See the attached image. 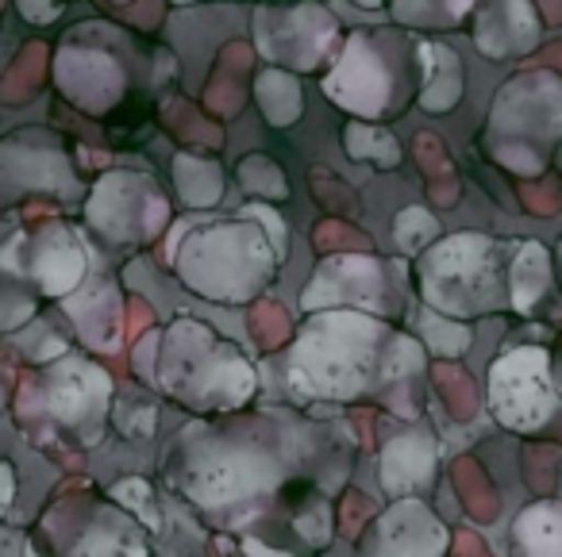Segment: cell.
Masks as SVG:
<instances>
[{"label":"cell","instance_id":"cell-1","mask_svg":"<svg viewBox=\"0 0 562 557\" xmlns=\"http://www.w3.org/2000/svg\"><path fill=\"white\" fill-rule=\"evenodd\" d=\"M109 403H112V380L101 365L86 357L58 354L43 365L24 385L20 396V419L32 423L43 419L55 439L70 446H97L109 427Z\"/></svg>","mask_w":562,"mask_h":557},{"label":"cell","instance_id":"cell-2","mask_svg":"<svg viewBox=\"0 0 562 557\" xmlns=\"http://www.w3.org/2000/svg\"><path fill=\"white\" fill-rule=\"evenodd\" d=\"M501 247L485 235H454L420 262V293L447 316H482L508 304V273H497Z\"/></svg>","mask_w":562,"mask_h":557},{"label":"cell","instance_id":"cell-3","mask_svg":"<svg viewBox=\"0 0 562 557\" xmlns=\"http://www.w3.org/2000/svg\"><path fill=\"white\" fill-rule=\"evenodd\" d=\"M390 334L367 316H321L293 354V373L331 396H355L367 388L370 350L385 346Z\"/></svg>","mask_w":562,"mask_h":557},{"label":"cell","instance_id":"cell-4","mask_svg":"<svg viewBox=\"0 0 562 557\" xmlns=\"http://www.w3.org/2000/svg\"><path fill=\"white\" fill-rule=\"evenodd\" d=\"M86 247L66 224H43L0 250V270L43 296H70L86 277Z\"/></svg>","mask_w":562,"mask_h":557},{"label":"cell","instance_id":"cell-5","mask_svg":"<svg viewBox=\"0 0 562 557\" xmlns=\"http://www.w3.org/2000/svg\"><path fill=\"white\" fill-rule=\"evenodd\" d=\"M43 519L74 531L63 534L55 526H40L35 531V546H40L43 557H147L139 526L124 515V508L116 511L97 500V508H89V519H78L74 511L58 508L55 500Z\"/></svg>","mask_w":562,"mask_h":557},{"label":"cell","instance_id":"cell-6","mask_svg":"<svg viewBox=\"0 0 562 557\" xmlns=\"http://www.w3.org/2000/svg\"><path fill=\"white\" fill-rule=\"evenodd\" d=\"M490 403L501 423L528 431L539 427L554 411V388L547 377V354L536 346L508 350L493 362L490 373Z\"/></svg>","mask_w":562,"mask_h":557},{"label":"cell","instance_id":"cell-7","mask_svg":"<svg viewBox=\"0 0 562 557\" xmlns=\"http://www.w3.org/2000/svg\"><path fill=\"white\" fill-rule=\"evenodd\" d=\"M324 93L359 120H382L393 96V70L378 50L370 32H351V39L339 50L336 70L324 78Z\"/></svg>","mask_w":562,"mask_h":557},{"label":"cell","instance_id":"cell-8","mask_svg":"<svg viewBox=\"0 0 562 557\" xmlns=\"http://www.w3.org/2000/svg\"><path fill=\"white\" fill-rule=\"evenodd\" d=\"M281 16L290 20L293 27L273 24L270 16L258 12L255 16V43L262 50V58L278 66H293V70H316L324 62V55L305 43V32H339V24L331 20L328 9L321 4H293V9H281Z\"/></svg>","mask_w":562,"mask_h":557},{"label":"cell","instance_id":"cell-9","mask_svg":"<svg viewBox=\"0 0 562 557\" xmlns=\"http://www.w3.org/2000/svg\"><path fill=\"white\" fill-rule=\"evenodd\" d=\"M416 50H420V55H416V66H420V78H424L420 96H416V101H420V109H428V112H451L462 96L459 58H454L451 47H443V43H428V39H424Z\"/></svg>","mask_w":562,"mask_h":557},{"label":"cell","instance_id":"cell-10","mask_svg":"<svg viewBox=\"0 0 562 557\" xmlns=\"http://www.w3.org/2000/svg\"><path fill=\"white\" fill-rule=\"evenodd\" d=\"M255 93H258V109L266 112L273 127H290L301 120V109H305V96H301V86L293 73L285 70H266L258 73L255 81Z\"/></svg>","mask_w":562,"mask_h":557},{"label":"cell","instance_id":"cell-11","mask_svg":"<svg viewBox=\"0 0 562 557\" xmlns=\"http://www.w3.org/2000/svg\"><path fill=\"white\" fill-rule=\"evenodd\" d=\"M547 281H551V262L539 242H520L516 247V262L508 270V296L516 308H531L543 296Z\"/></svg>","mask_w":562,"mask_h":557},{"label":"cell","instance_id":"cell-12","mask_svg":"<svg viewBox=\"0 0 562 557\" xmlns=\"http://www.w3.org/2000/svg\"><path fill=\"white\" fill-rule=\"evenodd\" d=\"M173 173H178V189L189 204L196 208H212L224 193V181H220V170L204 158H193V155H178L173 162Z\"/></svg>","mask_w":562,"mask_h":557},{"label":"cell","instance_id":"cell-13","mask_svg":"<svg viewBox=\"0 0 562 557\" xmlns=\"http://www.w3.org/2000/svg\"><path fill=\"white\" fill-rule=\"evenodd\" d=\"M344 143H347V155L351 158H370L374 166H397L401 162V147L390 132H382L378 124L370 120H355V124L344 127Z\"/></svg>","mask_w":562,"mask_h":557},{"label":"cell","instance_id":"cell-14","mask_svg":"<svg viewBox=\"0 0 562 557\" xmlns=\"http://www.w3.org/2000/svg\"><path fill=\"white\" fill-rule=\"evenodd\" d=\"M32 311H35V288H27L9 270H0V334L27 323Z\"/></svg>","mask_w":562,"mask_h":557},{"label":"cell","instance_id":"cell-15","mask_svg":"<svg viewBox=\"0 0 562 557\" xmlns=\"http://www.w3.org/2000/svg\"><path fill=\"white\" fill-rule=\"evenodd\" d=\"M436 219L428 216L424 208H405L397 216V224H393V235H397V247L405 250V254H416V250H424V242L436 239Z\"/></svg>","mask_w":562,"mask_h":557},{"label":"cell","instance_id":"cell-16","mask_svg":"<svg viewBox=\"0 0 562 557\" xmlns=\"http://www.w3.org/2000/svg\"><path fill=\"white\" fill-rule=\"evenodd\" d=\"M424 334H428V342L439 350V354L447 357H459L462 350L470 346V331L462 323H454V319H439L436 311H428L424 316Z\"/></svg>","mask_w":562,"mask_h":557},{"label":"cell","instance_id":"cell-17","mask_svg":"<svg viewBox=\"0 0 562 557\" xmlns=\"http://www.w3.org/2000/svg\"><path fill=\"white\" fill-rule=\"evenodd\" d=\"M0 557H43V554H40V546H35L32 534L0 526Z\"/></svg>","mask_w":562,"mask_h":557},{"label":"cell","instance_id":"cell-18","mask_svg":"<svg viewBox=\"0 0 562 557\" xmlns=\"http://www.w3.org/2000/svg\"><path fill=\"white\" fill-rule=\"evenodd\" d=\"M16 492H20L16 465H12L9 457H0V519L9 515V508L16 503Z\"/></svg>","mask_w":562,"mask_h":557},{"label":"cell","instance_id":"cell-19","mask_svg":"<svg viewBox=\"0 0 562 557\" xmlns=\"http://www.w3.org/2000/svg\"><path fill=\"white\" fill-rule=\"evenodd\" d=\"M20 9H24L32 20H40V24H43V20L58 16V4H40V0H20Z\"/></svg>","mask_w":562,"mask_h":557},{"label":"cell","instance_id":"cell-20","mask_svg":"<svg viewBox=\"0 0 562 557\" xmlns=\"http://www.w3.org/2000/svg\"><path fill=\"white\" fill-rule=\"evenodd\" d=\"M355 4H362V9H382V0H355Z\"/></svg>","mask_w":562,"mask_h":557},{"label":"cell","instance_id":"cell-21","mask_svg":"<svg viewBox=\"0 0 562 557\" xmlns=\"http://www.w3.org/2000/svg\"><path fill=\"white\" fill-rule=\"evenodd\" d=\"M173 4H193V0H173Z\"/></svg>","mask_w":562,"mask_h":557},{"label":"cell","instance_id":"cell-22","mask_svg":"<svg viewBox=\"0 0 562 557\" xmlns=\"http://www.w3.org/2000/svg\"><path fill=\"white\" fill-rule=\"evenodd\" d=\"M0 403H4V393H0Z\"/></svg>","mask_w":562,"mask_h":557}]
</instances>
